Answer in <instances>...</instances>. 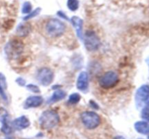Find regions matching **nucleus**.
I'll return each instance as SVG.
<instances>
[{
    "instance_id": "nucleus-1",
    "label": "nucleus",
    "mask_w": 149,
    "mask_h": 139,
    "mask_svg": "<svg viewBox=\"0 0 149 139\" xmlns=\"http://www.w3.org/2000/svg\"><path fill=\"white\" fill-rule=\"evenodd\" d=\"M45 33L52 39H57L65 33L66 25L63 22L57 18H51L45 24Z\"/></svg>"
},
{
    "instance_id": "nucleus-7",
    "label": "nucleus",
    "mask_w": 149,
    "mask_h": 139,
    "mask_svg": "<svg viewBox=\"0 0 149 139\" xmlns=\"http://www.w3.org/2000/svg\"><path fill=\"white\" fill-rule=\"evenodd\" d=\"M149 98V85H143L137 90L135 94V104L138 108H141L145 105Z\"/></svg>"
},
{
    "instance_id": "nucleus-13",
    "label": "nucleus",
    "mask_w": 149,
    "mask_h": 139,
    "mask_svg": "<svg viewBox=\"0 0 149 139\" xmlns=\"http://www.w3.org/2000/svg\"><path fill=\"white\" fill-rule=\"evenodd\" d=\"M71 22L72 23L73 26L75 28L77 32V36L80 39L83 40V20L78 16H73L71 19Z\"/></svg>"
},
{
    "instance_id": "nucleus-20",
    "label": "nucleus",
    "mask_w": 149,
    "mask_h": 139,
    "mask_svg": "<svg viewBox=\"0 0 149 139\" xmlns=\"http://www.w3.org/2000/svg\"><path fill=\"white\" fill-rule=\"evenodd\" d=\"M40 11H41V8H39V7H38V8L35 9L33 11H31L30 13H29V14H28L26 17H24L23 20H29V19L33 18V17H36V16H37L38 14L40 13Z\"/></svg>"
},
{
    "instance_id": "nucleus-6",
    "label": "nucleus",
    "mask_w": 149,
    "mask_h": 139,
    "mask_svg": "<svg viewBox=\"0 0 149 139\" xmlns=\"http://www.w3.org/2000/svg\"><path fill=\"white\" fill-rule=\"evenodd\" d=\"M54 79V73L51 69L48 67H42L36 74V80L43 86H48L52 83Z\"/></svg>"
},
{
    "instance_id": "nucleus-25",
    "label": "nucleus",
    "mask_w": 149,
    "mask_h": 139,
    "mask_svg": "<svg viewBox=\"0 0 149 139\" xmlns=\"http://www.w3.org/2000/svg\"><path fill=\"white\" fill-rule=\"evenodd\" d=\"M58 15L60 16V17H63L64 19H65V20H68V18H67V16H66V14H65V13L63 12H62V11H58Z\"/></svg>"
},
{
    "instance_id": "nucleus-17",
    "label": "nucleus",
    "mask_w": 149,
    "mask_h": 139,
    "mask_svg": "<svg viewBox=\"0 0 149 139\" xmlns=\"http://www.w3.org/2000/svg\"><path fill=\"white\" fill-rule=\"evenodd\" d=\"M81 100V96L78 93H74V94H71L68 97V103L71 105H75V104H78Z\"/></svg>"
},
{
    "instance_id": "nucleus-14",
    "label": "nucleus",
    "mask_w": 149,
    "mask_h": 139,
    "mask_svg": "<svg viewBox=\"0 0 149 139\" xmlns=\"http://www.w3.org/2000/svg\"><path fill=\"white\" fill-rule=\"evenodd\" d=\"M31 25L29 23H21L19 25L17 28V36H20V37H26L29 34L31 31Z\"/></svg>"
},
{
    "instance_id": "nucleus-26",
    "label": "nucleus",
    "mask_w": 149,
    "mask_h": 139,
    "mask_svg": "<svg viewBox=\"0 0 149 139\" xmlns=\"http://www.w3.org/2000/svg\"><path fill=\"white\" fill-rule=\"evenodd\" d=\"M113 139H125V138L124 137H122V136H116V137H115Z\"/></svg>"
},
{
    "instance_id": "nucleus-15",
    "label": "nucleus",
    "mask_w": 149,
    "mask_h": 139,
    "mask_svg": "<svg viewBox=\"0 0 149 139\" xmlns=\"http://www.w3.org/2000/svg\"><path fill=\"white\" fill-rule=\"evenodd\" d=\"M65 96H66V93L65 91L61 89L56 90L52 94V96L48 100V104H53V103L58 102V101L65 98Z\"/></svg>"
},
{
    "instance_id": "nucleus-16",
    "label": "nucleus",
    "mask_w": 149,
    "mask_h": 139,
    "mask_svg": "<svg viewBox=\"0 0 149 139\" xmlns=\"http://www.w3.org/2000/svg\"><path fill=\"white\" fill-rule=\"evenodd\" d=\"M135 129L141 134L147 135L149 133V124L145 121H138L135 124Z\"/></svg>"
},
{
    "instance_id": "nucleus-9",
    "label": "nucleus",
    "mask_w": 149,
    "mask_h": 139,
    "mask_svg": "<svg viewBox=\"0 0 149 139\" xmlns=\"http://www.w3.org/2000/svg\"><path fill=\"white\" fill-rule=\"evenodd\" d=\"M77 87L80 91H86L89 87V75L87 72H80L77 81Z\"/></svg>"
},
{
    "instance_id": "nucleus-22",
    "label": "nucleus",
    "mask_w": 149,
    "mask_h": 139,
    "mask_svg": "<svg viewBox=\"0 0 149 139\" xmlns=\"http://www.w3.org/2000/svg\"><path fill=\"white\" fill-rule=\"evenodd\" d=\"M26 88L28 90H29L31 92L35 93V94H38V93L40 92V89H39V87L34 84H29V85H27Z\"/></svg>"
},
{
    "instance_id": "nucleus-28",
    "label": "nucleus",
    "mask_w": 149,
    "mask_h": 139,
    "mask_svg": "<svg viewBox=\"0 0 149 139\" xmlns=\"http://www.w3.org/2000/svg\"><path fill=\"white\" fill-rule=\"evenodd\" d=\"M4 139H13V138H4Z\"/></svg>"
},
{
    "instance_id": "nucleus-27",
    "label": "nucleus",
    "mask_w": 149,
    "mask_h": 139,
    "mask_svg": "<svg viewBox=\"0 0 149 139\" xmlns=\"http://www.w3.org/2000/svg\"><path fill=\"white\" fill-rule=\"evenodd\" d=\"M146 62H147V64H148V66H149V56H148V58L146 59Z\"/></svg>"
},
{
    "instance_id": "nucleus-4",
    "label": "nucleus",
    "mask_w": 149,
    "mask_h": 139,
    "mask_svg": "<svg viewBox=\"0 0 149 139\" xmlns=\"http://www.w3.org/2000/svg\"><path fill=\"white\" fill-rule=\"evenodd\" d=\"M119 81L118 74L114 71H107L99 78V85L103 89H111L116 86Z\"/></svg>"
},
{
    "instance_id": "nucleus-18",
    "label": "nucleus",
    "mask_w": 149,
    "mask_h": 139,
    "mask_svg": "<svg viewBox=\"0 0 149 139\" xmlns=\"http://www.w3.org/2000/svg\"><path fill=\"white\" fill-rule=\"evenodd\" d=\"M79 7V0H68L67 1V7L71 11H77Z\"/></svg>"
},
{
    "instance_id": "nucleus-5",
    "label": "nucleus",
    "mask_w": 149,
    "mask_h": 139,
    "mask_svg": "<svg viewBox=\"0 0 149 139\" xmlns=\"http://www.w3.org/2000/svg\"><path fill=\"white\" fill-rule=\"evenodd\" d=\"M84 46L89 52H96L101 45L100 39L94 30H87L85 35L83 36Z\"/></svg>"
},
{
    "instance_id": "nucleus-12",
    "label": "nucleus",
    "mask_w": 149,
    "mask_h": 139,
    "mask_svg": "<svg viewBox=\"0 0 149 139\" xmlns=\"http://www.w3.org/2000/svg\"><path fill=\"white\" fill-rule=\"evenodd\" d=\"M29 125H30V120L25 115L17 117L13 122V126L17 130L27 128Z\"/></svg>"
},
{
    "instance_id": "nucleus-24",
    "label": "nucleus",
    "mask_w": 149,
    "mask_h": 139,
    "mask_svg": "<svg viewBox=\"0 0 149 139\" xmlns=\"http://www.w3.org/2000/svg\"><path fill=\"white\" fill-rule=\"evenodd\" d=\"M90 104H90V106H91L92 108L95 109H97L99 108L98 105H97V104H96L94 101H90Z\"/></svg>"
},
{
    "instance_id": "nucleus-8",
    "label": "nucleus",
    "mask_w": 149,
    "mask_h": 139,
    "mask_svg": "<svg viewBox=\"0 0 149 139\" xmlns=\"http://www.w3.org/2000/svg\"><path fill=\"white\" fill-rule=\"evenodd\" d=\"M0 121L1 123V131L6 135L10 134L13 132V127L10 124L9 115L5 109L0 111Z\"/></svg>"
},
{
    "instance_id": "nucleus-11",
    "label": "nucleus",
    "mask_w": 149,
    "mask_h": 139,
    "mask_svg": "<svg viewBox=\"0 0 149 139\" xmlns=\"http://www.w3.org/2000/svg\"><path fill=\"white\" fill-rule=\"evenodd\" d=\"M7 53L10 54V56H16L23 50V43L18 40H14L10 42L7 46Z\"/></svg>"
},
{
    "instance_id": "nucleus-10",
    "label": "nucleus",
    "mask_w": 149,
    "mask_h": 139,
    "mask_svg": "<svg viewBox=\"0 0 149 139\" xmlns=\"http://www.w3.org/2000/svg\"><path fill=\"white\" fill-rule=\"evenodd\" d=\"M44 102V98L41 96H31L28 97L24 102V108H36L40 107Z\"/></svg>"
},
{
    "instance_id": "nucleus-3",
    "label": "nucleus",
    "mask_w": 149,
    "mask_h": 139,
    "mask_svg": "<svg viewBox=\"0 0 149 139\" xmlns=\"http://www.w3.org/2000/svg\"><path fill=\"white\" fill-rule=\"evenodd\" d=\"M81 121L86 128L94 130L100 125L101 119L95 111H86L81 114Z\"/></svg>"
},
{
    "instance_id": "nucleus-23",
    "label": "nucleus",
    "mask_w": 149,
    "mask_h": 139,
    "mask_svg": "<svg viewBox=\"0 0 149 139\" xmlns=\"http://www.w3.org/2000/svg\"><path fill=\"white\" fill-rule=\"evenodd\" d=\"M16 82H17V83L19 85H20V86H23V85H25V84H26V81H25V80L22 78H17V79L16 80Z\"/></svg>"
},
{
    "instance_id": "nucleus-29",
    "label": "nucleus",
    "mask_w": 149,
    "mask_h": 139,
    "mask_svg": "<svg viewBox=\"0 0 149 139\" xmlns=\"http://www.w3.org/2000/svg\"><path fill=\"white\" fill-rule=\"evenodd\" d=\"M148 138H149V136H148Z\"/></svg>"
},
{
    "instance_id": "nucleus-2",
    "label": "nucleus",
    "mask_w": 149,
    "mask_h": 139,
    "mask_svg": "<svg viewBox=\"0 0 149 139\" xmlns=\"http://www.w3.org/2000/svg\"><path fill=\"white\" fill-rule=\"evenodd\" d=\"M60 117L58 113L54 110L48 109L42 112L39 119L41 127L45 130L53 128L59 123Z\"/></svg>"
},
{
    "instance_id": "nucleus-19",
    "label": "nucleus",
    "mask_w": 149,
    "mask_h": 139,
    "mask_svg": "<svg viewBox=\"0 0 149 139\" xmlns=\"http://www.w3.org/2000/svg\"><path fill=\"white\" fill-rule=\"evenodd\" d=\"M32 11V5L29 1H26L23 3L22 7V12L23 14H29Z\"/></svg>"
},
{
    "instance_id": "nucleus-21",
    "label": "nucleus",
    "mask_w": 149,
    "mask_h": 139,
    "mask_svg": "<svg viewBox=\"0 0 149 139\" xmlns=\"http://www.w3.org/2000/svg\"><path fill=\"white\" fill-rule=\"evenodd\" d=\"M142 117L147 122H149V107L146 106L142 110Z\"/></svg>"
}]
</instances>
